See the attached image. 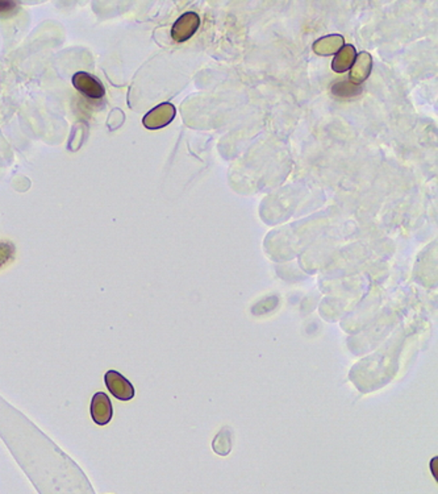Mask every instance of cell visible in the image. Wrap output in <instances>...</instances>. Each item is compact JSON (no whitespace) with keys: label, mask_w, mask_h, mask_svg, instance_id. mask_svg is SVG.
I'll return each instance as SVG.
<instances>
[{"label":"cell","mask_w":438,"mask_h":494,"mask_svg":"<svg viewBox=\"0 0 438 494\" xmlns=\"http://www.w3.org/2000/svg\"><path fill=\"white\" fill-rule=\"evenodd\" d=\"M104 382L108 392L119 401H130L134 397V388L128 379L117 370H108L104 376Z\"/></svg>","instance_id":"cell-1"},{"label":"cell","mask_w":438,"mask_h":494,"mask_svg":"<svg viewBox=\"0 0 438 494\" xmlns=\"http://www.w3.org/2000/svg\"><path fill=\"white\" fill-rule=\"evenodd\" d=\"M332 93L340 98H354L362 93V89L350 81H340L332 86Z\"/></svg>","instance_id":"cell-9"},{"label":"cell","mask_w":438,"mask_h":494,"mask_svg":"<svg viewBox=\"0 0 438 494\" xmlns=\"http://www.w3.org/2000/svg\"><path fill=\"white\" fill-rule=\"evenodd\" d=\"M15 257V246L10 242H0V269Z\"/></svg>","instance_id":"cell-10"},{"label":"cell","mask_w":438,"mask_h":494,"mask_svg":"<svg viewBox=\"0 0 438 494\" xmlns=\"http://www.w3.org/2000/svg\"><path fill=\"white\" fill-rule=\"evenodd\" d=\"M200 27V17L196 12H186L174 23L171 37L177 43H184L194 36Z\"/></svg>","instance_id":"cell-2"},{"label":"cell","mask_w":438,"mask_h":494,"mask_svg":"<svg viewBox=\"0 0 438 494\" xmlns=\"http://www.w3.org/2000/svg\"><path fill=\"white\" fill-rule=\"evenodd\" d=\"M373 69V58L367 51H361L357 54V58L350 69L349 81L359 86L361 83L365 82Z\"/></svg>","instance_id":"cell-6"},{"label":"cell","mask_w":438,"mask_h":494,"mask_svg":"<svg viewBox=\"0 0 438 494\" xmlns=\"http://www.w3.org/2000/svg\"><path fill=\"white\" fill-rule=\"evenodd\" d=\"M73 84L87 98L101 99L106 95V89L101 82L86 71L75 73L73 77Z\"/></svg>","instance_id":"cell-4"},{"label":"cell","mask_w":438,"mask_h":494,"mask_svg":"<svg viewBox=\"0 0 438 494\" xmlns=\"http://www.w3.org/2000/svg\"><path fill=\"white\" fill-rule=\"evenodd\" d=\"M357 58V50L353 45H343V48L336 54L332 61V69L334 73H346L352 69Z\"/></svg>","instance_id":"cell-8"},{"label":"cell","mask_w":438,"mask_h":494,"mask_svg":"<svg viewBox=\"0 0 438 494\" xmlns=\"http://www.w3.org/2000/svg\"><path fill=\"white\" fill-rule=\"evenodd\" d=\"M90 412H91L93 421L97 423V426L108 425L114 415V408H112V402H111L110 397L101 392L95 393L91 401Z\"/></svg>","instance_id":"cell-5"},{"label":"cell","mask_w":438,"mask_h":494,"mask_svg":"<svg viewBox=\"0 0 438 494\" xmlns=\"http://www.w3.org/2000/svg\"><path fill=\"white\" fill-rule=\"evenodd\" d=\"M17 11H19V7H17L16 1L0 0V19L14 16Z\"/></svg>","instance_id":"cell-11"},{"label":"cell","mask_w":438,"mask_h":494,"mask_svg":"<svg viewBox=\"0 0 438 494\" xmlns=\"http://www.w3.org/2000/svg\"><path fill=\"white\" fill-rule=\"evenodd\" d=\"M345 45V40L340 34H330L319 38L313 44V51L319 56L337 54Z\"/></svg>","instance_id":"cell-7"},{"label":"cell","mask_w":438,"mask_h":494,"mask_svg":"<svg viewBox=\"0 0 438 494\" xmlns=\"http://www.w3.org/2000/svg\"><path fill=\"white\" fill-rule=\"evenodd\" d=\"M175 117V107L171 103H162L149 111L143 123L147 130H160L166 126H169Z\"/></svg>","instance_id":"cell-3"}]
</instances>
